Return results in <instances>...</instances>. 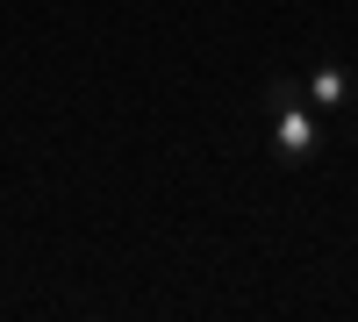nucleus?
I'll list each match as a JSON object with an SVG mask.
<instances>
[{
	"label": "nucleus",
	"mask_w": 358,
	"mask_h": 322,
	"mask_svg": "<svg viewBox=\"0 0 358 322\" xmlns=\"http://www.w3.org/2000/svg\"><path fill=\"white\" fill-rule=\"evenodd\" d=\"M265 115H273V158L280 165H308L322 151V129H315V115H308V94H301V79H265Z\"/></svg>",
	"instance_id": "obj_1"
},
{
	"label": "nucleus",
	"mask_w": 358,
	"mask_h": 322,
	"mask_svg": "<svg viewBox=\"0 0 358 322\" xmlns=\"http://www.w3.org/2000/svg\"><path fill=\"white\" fill-rule=\"evenodd\" d=\"M301 94H308V108H351V94H358V79H351L344 65H315Z\"/></svg>",
	"instance_id": "obj_2"
}]
</instances>
